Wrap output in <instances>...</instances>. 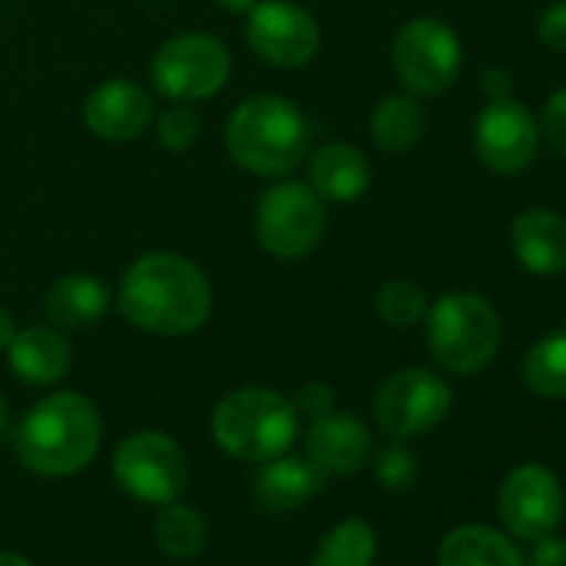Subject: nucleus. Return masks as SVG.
<instances>
[{
	"label": "nucleus",
	"instance_id": "23",
	"mask_svg": "<svg viewBox=\"0 0 566 566\" xmlns=\"http://www.w3.org/2000/svg\"><path fill=\"white\" fill-rule=\"evenodd\" d=\"M374 559H377L374 526L360 516H347L317 543L311 566H374Z\"/></svg>",
	"mask_w": 566,
	"mask_h": 566
},
{
	"label": "nucleus",
	"instance_id": "20",
	"mask_svg": "<svg viewBox=\"0 0 566 566\" xmlns=\"http://www.w3.org/2000/svg\"><path fill=\"white\" fill-rule=\"evenodd\" d=\"M44 307H48V321L57 331H84L107 314L111 294L91 273H67L48 291Z\"/></svg>",
	"mask_w": 566,
	"mask_h": 566
},
{
	"label": "nucleus",
	"instance_id": "4",
	"mask_svg": "<svg viewBox=\"0 0 566 566\" xmlns=\"http://www.w3.org/2000/svg\"><path fill=\"white\" fill-rule=\"evenodd\" d=\"M301 413L294 400L270 387L230 390L210 417V433L223 453L243 463H266L297 440Z\"/></svg>",
	"mask_w": 566,
	"mask_h": 566
},
{
	"label": "nucleus",
	"instance_id": "31",
	"mask_svg": "<svg viewBox=\"0 0 566 566\" xmlns=\"http://www.w3.org/2000/svg\"><path fill=\"white\" fill-rule=\"evenodd\" d=\"M334 403H337V397H334V390H331L327 384H307V387L297 394V400H294L297 413H304V417H311V420H321V417L334 413Z\"/></svg>",
	"mask_w": 566,
	"mask_h": 566
},
{
	"label": "nucleus",
	"instance_id": "3",
	"mask_svg": "<svg viewBox=\"0 0 566 566\" xmlns=\"http://www.w3.org/2000/svg\"><path fill=\"white\" fill-rule=\"evenodd\" d=\"M227 150L237 167L256 177H287L311 150V127L297 104L260 94L230 114Z\"/></svg>",
	"mask_w": 566,
	"mask_h": 566
},
{
	"label": "nucleus",
	"instance_id": "16",
	"mask_svg": "<svg viewBox=\"0 0 566 566\" xmlns=\"http://www.w3.org/2000/svg\"><path fill=\"white\" fill-rule=\"evenodd\" d=\"M516 260L536 276L566 273V217L546 207L523 210L510 227Z\"/></svg>",
	"mask_w": 566,
	"mask_h": 566
},
{
	"label": "nucleus",
	"instance_id": "7",
	"mask_svg": "<svg viewBox=\"0 0 566 566\" xmlns=\"http://www.w3.org/2000/svg\"><path fill=\"white\" fill-rule=\"evenodd\" d=\"M114 476L127 496L164 506L184 496L190 483V463L174 437L157 430H137L117 447Z\"/></svg>",
	"mask_w": 566,
	"mask_h": 566
},
{
	"label": "nucleus",
	"instance_id": "18",
	"mask_svg": "<svg viewBox=\"0 0 566 566\" xmlns=\"http://www.w3.org/2000/svg\"><path fill=\"white\" fill-rule=\"evenodd\" d=\"M374 170L364 150H357L354 144H324L321 150H314L311 157V187L334 203H350L360 200L370 190Z\"/></svg>",
	"mask_w": 566,
	"mask_h": 566
},
{
	"label": "nucleus",
	"instance_id": "26",
	"mask_svg": "<svg viewBox=\"0 0 566 566\" xmlns=\"http://www.w3.org/2000/svg\"><path fill=\"white\" fill-rule=\"evenodd\" d=\"M430 304L420 283L413 280H390L377 291V317L394 331H410L427 317Z\"/></svg>",
	"mask_w": 566,
	"mask_h": 566
},
{
	"label": "nucleus",
	"instance_id": "37",
	"mask_svg": "<svg viewBox=\"0 0 566 566\" xmlns=\"http://www.w3.org/2000/svg\"><path fill=\"white\" fill-rule=\"evenodd\" d=\"M4 433H8V407L0 400V440H4Z\"/></svg>",
	"mask_w": 566,
	"mask_h": 566
},
{
	"label": "nucleus",
	"instance_id": "35",
	"mask_svg": "<svg viewBox=\"0 0 566 566\" xmlns=\"http://www.w3.org/2000/svg\"><path fill=\"white\" fill-rule=\"evenodd\" d=\"M253 4H256V0H217V8H223L230 14H250Z\"/></svg>",
	"mask_w": 566,
	"mask_h": 566
},
{
	"label": "nucleus",
	"instance_id": "9",
	"mask_svg": "<svg viewBox=\"0 0 566 566\" xmlns=\"http://www.w3.org/2000/svg\"><path fill=\"white\" fill-rule=\"evenodd\" d=\"M150 77L164 97L177 104H197L227 84L230 51L210 34H180L154 54Z\"/></svg>",
	"mask_w": 566,
	"mask_h": 566
},
{
	"label": "nucleus",
	"instance_id": "22",
	"mask_svg": "<svg viewBox=\"0 0 566 566\" xmlns=\"http://www.w3.org/2000/svg\"><path fill=\"white\" fill-rule=\"evenodd\" d=\"M427 130V114L417 97L410 94H394L377 104L370 114V137L380 150L387 154H403L420 144Z\"/></svg>",
	"mask_w": 566,
	"mask_h": 566
},
{
	"label": "nucleus",
	"instance_id": "29",
	"mask_svg": "<svg viewBox=\"0 0 566 566\" xmlns=\"http://www.w3.org/2000/svg\"><path fill=\"white\" fill-rule=\"evenodd\" d=\"M539 137L559 154L566 157V87L556 91L546 104H543V114H539Z\"/></svg>",
	"mask_w": 566,
	"mask_h": 566
},
{
	"label": "nucleus",
	"instance_id": "32",
	"mask_svg": "<svg viewBox=\"0 0 566 566\" xmlns=\"http://www.w3.org/2000/svg\"><path fill=\"white\" fill-rule=\"evenodd\" d=\"M533 553H530V563L526 566H566V539L563 536H539L533 539Z\"/></svg>",
	"mask_w": 566,
	"mask_h": 566
},
{
	"label": "nucleus",
	"instance_id": "21",
	"mask_svg": "<svg viewBox=\"0 0 566 566\" xmlns=\"http://www.w3.org/2000/svg\"><path fill=\"white\" fill-rule=\"evenodd\" d=\"M437 566H523V556L490 526H457L440 539Z\"/></svg>",
	"mask_w": 566,
	"mask_h": 566
},
{
	"label": "nucleus",
	"instance_id": "5",
	"mask_svg": "<svg viewBox=\"0 0 566 566\" xmlns=\"http://www.w3.org/2000/svg\"><path fill=\"white\" fill-rule=\"evenodd\" d=\"M427 347L433 360L460 377L480 374L500 350V317L486 297L450 291L427 311Z\"/></svg>",
	"mask_w": 566,
	"mask_h": 566
},
{
	"label": "nucleus",
	"instance_id": "19",
	"mask_svg": "<svg viewBox=\"0 0 566 566\" xmlns=\"http://www.w3.org/2000/svg\"><path fill=\"white\" fill-rule=\"evenodd\" d=\"M11 370L34 387H51L71 370V344L57 327H28L8 347Z\"/></svg>",
	"mask_w": 566,
	"mask_h": 566
},
{
	"label": "nucleus",
	"instance_id": "30",
	"mask_svg": "<svg viewBox=\"0 0 566 566\" xmlns=\"http://www.w3.org/2000/svg\"><path fill=\"white\" fill-rule=\"evenodd\" d=\"M539 41L556 51V54H566V0H559V4H549L543 14H539Z\"/></svg>",
	"mask_w": 566,
	"mask_h": 566
},
{
	"label": "nucleus",
	"instance_id": "24",
	"mask_svg": "<svg viewBox=\"0 0 566 566\" xmlns=\"http://www.w3.org/2000/svg\"><path fill=\"white\" fill-rule=\"evenodd\" d=\"M157 546L174 556V559H193L203 553L207 546V520L200 510L187 506V503H164L157 526H154Z\"/></svg>",
	"mask_w": 566,
	"mask_h": 566
},
{
	"label": "nucleus",
	"instance_id": "11",
	"mask_svg": "<svg viewBox=\"0 0 566 566\" xmlns=\"http://www.w3.org/2000/svg\"><path fill=\"white\" fill-rule=\"evenodd\" d=\"M247 41L270 67L297 71L317 57L321 28L297 0H256L247 14Z\"/></svg>",
	"mask_w": 566,
	"mask_h": 566
},
{
	"label": "nucleus",
	"instance_id": "12",
	"mask_svg": "<svg viewBox=\"0 0 566 566\" xmlns=\"http://www.w3.org/2000/svg\"><path fill=\"white\" fill-rule=\"evenodd\" d=\"M500 520L520 539L549 536L563 516V490L559 480L543 463H523L510 470L496 496Z\"/></svg>",
	"mask_w": 566,
	"mask_h": 566
},
{
	"label": "nucleus",
	"instance_id": "13",
	"mask_svg": "<svg viewBox=\"0 0 566 566\" xmlns=\"http://www.w3.org/2000/svg\"><path fill=\"white\" fill-rule=\"evenodd\" d=\"M473 147L483 167L496 174H520L533 164L539 147V127L513 97L490 101L473 127Z\"/></svg>",
	"mask_w": 566,
	"mask_h": 566
},
{
	"label": "nucleus",
	"instance_id": "36",
	"mask_svg": "<svg viewBox=\"0 0 566 566\" xmlns=\"http://www.w3.org/2000/svg\"><path fill=\"white\" fill-rule=\"evenodd\" d=\"M0 566H34V563L21 553H0Z\"/></svg>",
	"mask_w": 566,
	"mask_h": 566
},
{
	"label": "nucleus",
	"instance_id": "17",
	"mask_svg": "<svg viewBox=\"0 0 566 566\" xmlns=\"http://www.w3.org/2000/svg\"><path fill=\"white\" fill-rule=\"evenodd\" d=\"M324 486H327V473L311 457H291V453L266 460L253 480L256 503L273 513H287L311 503Z\"/></svg>",
	"mask_w": 566,
	"mask_h": 566
},
{
	"label": "nucleus",
	"instance_id": "8",
	"mask_svg": "<svg viewBox=\"0 0 566 566\" xmlns=\"http://www.w3.org/2000/svg\"><path fill=\"white\" fill-rule=\"evenodd\" d=\"M463 48L450 24L417 18L394 38V71L410 94L437 97L460 77Z\"/></svg>",
	"mask_w": 566,
	"mask_h": 566
},
{
	"label": "nucleus",
	"instance_id": "2",
	"mask_svg": "<svg viewBox=\"0 0 566 566\" xmlns=\"http://www.w3.org/2000/svg\"><path fill=\"white\" fill-rule=\"evenodd\" d=\"M101 450L97 407L81 394H51L14 427V453L38 476H74Z\"/></svg>",
	"mask_w": 566,
	"mask_h": 566
},
{
	"label": "nucleus",
	"instance_id": "34",
	"mask_svg": "<svg viewBox=\"0 0 566 566\" xmlns=\"http://www.w3.org/2000/svg\"><path fill=\"white\" fill-rule=\"evenodd\" d=\"M14 337H18V324H14L11 311L0 307V350H8Z\"/></svg>",
	"mask_w": 566,
	"mask_h": 566
},
{
	"label": "nucleus",
	"instance_id": "6",
	"mask_svg": "<svg viewBox=\"0 0 566 566\" xmlns=\"http://www.w3.org/2000/svg\"><path fill=\"white\" fill-rule=\"evenodd\" d=\"M327 227L324 197L301 180H283L270 187L256 203V240L280 260L307 256Z\"/></svg>",
	"mask_w": 566,
	"mask_h": 566
},
{
	"label": "nucleus",
	"instance_id": "27",
	"mask_svg": "<svg viewBox=\"0 0 566 566\" xmlns=\"http://www.w3.org/2000/svg\"><path fill=\"white\" fill-rule=\"evenodd\" d=\"M157 137H160V147L174 150V154H184L190 150L197 140H200V117L190 111V107H174L160 117L157 124Z\"/></svg>",
	"mask_w": 566,
	"mask_h": 566
},
{
	"label": "nucleus",
	"instance_id": "33",
	"mask_svg": "<svg viewBox=\"0 0 566 566\" xmlns=\"http://www.w3.org/2000/svg\"><path fill=\"white\" fill-rule=\"evenodd\" d=\"M510 87H513V77H510L506 71H500V67L493 71V67H490V71L483 74V91H486L490 101H506V97H510Z\"/></svg>",
	"mask_w": 566,
	"mask_h": 566
},
{
	"label": "nucleus",
	"instance_id": "28",
	"mask_svg": "<svg viewBox=\"0 0 566 566\" xmlns=\"http://www.w3.org/2000/svg\"><path fill=\"white\" fill-rule=\"evenodd\" d=\"M377 476L387 490H403L417 480V457L403 443H394L377 453Z\"/></svg>",
	"mask_w": 566,
	"mask_h": 566
},
{
	"label": "nucleus",
	"instance_id": "10",
	"mask_svg": "<svg viewBox=\"0 0 566 566\" xmlns=\"http://www.w3.org/2000/svg\"><path fill=\"white\" fill-rule=\"evenodd\" d=\"M450 403L453 394L440 374L427 367H407L380 384L374 397V417L387 437L407 440L433 430L450 413Z\"/></svg>",
	"mask_w": 566,
	"mask_h": 566
},
{
	"label": "nucleus",
	"instance_id": "1",
	"mask_svg": "<svg viewBox=\"0 0 566 566\" xmlns=\"http://www.w3.org/2000/svg\"><path fill=\"white\" fill-rule=\"evenodd\" d=\"M117 307L147 334L190 337L207 324L213 294L207 273L193 260L180 253H147L120 276Z\"/></svg>",
	"mask_w": 566,
	"mask_h": 566
},
{
	"label": "nucleus",
	"instance_id": "15",
	"mask_svg": "<svg viewBox=\"0 0 566 566\" xmlns=\"http://www.w3.org/2000/svg\"><path fill=\"white\" fill-rule=\"evenodd\" d=\"M374 453L370 430L350 413H327L307 430V457L334 476H354Z\"/></svg>",
	"mask_w": 566,
	"mask_h": 566
},
{
	"label": "nucleus",
	"instance_id": "14",
	"mask_svg": "<svg viewBox=\"0 0 566 566\" xmlns=\"http://www.w3.org/2000/svg\"><path fill=\"white\" fill-rule=\"evenodd\" d=\"M87 127L107 144H130L137 140L154 120L150 94L127 77L104 81L84 104Z\"/></svg>",
	"mask_w": 566,
	"mask_h": 566
},
{
	"label": "nucleus",
	"instance_id": "25",
	"mask_svg": "<svg viewBox=\"0 0 566 566\" xmlns=\"http://www.w3.org/2000/svg\"><path fill=\"white\" fill-rule=\"evenodd\" d=\"M523 380L536 397H566V334H549L530 347L523 360Z\"/></svg>",
	"mask_w": 566,
	"mask_h": 566
}]
</instances>
